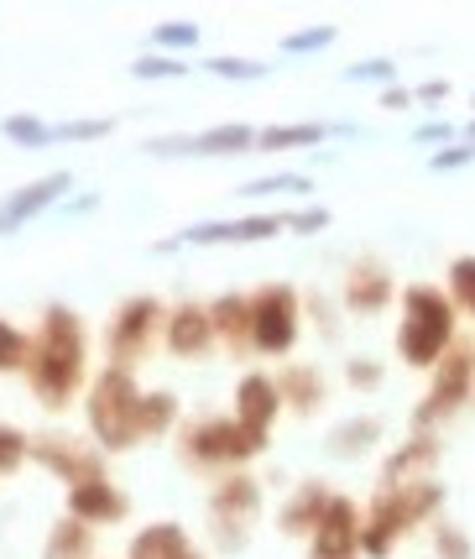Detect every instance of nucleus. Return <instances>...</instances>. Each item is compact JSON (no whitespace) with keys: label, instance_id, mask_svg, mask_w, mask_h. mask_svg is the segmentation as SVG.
<instances>
[{"label":"nucleus","instance_id":"nucleus-1","mask_svg":"<svg viewBox=\"0 0 475 559\" xmlns=\"http://www.w3.org/2000/svg\"><path fill=\"white\" fill-rule=\"evenodd\" d=\"M450 345H454V309H450V298H444V293H434V288H407L397 350H403L413 366H439Z\"/></svg>","mask_w":475,"mask_h":559},{"label":"nucleus","instance_id":"nucleus-2","mask_svg":"<svg viewBox=\"0 0 475 559\" xmlns=\"http://www.w3.org/2000/svg\"><path fill=\"white\" fill-rule=\"evenodd\" d=\"M79 361H84V345H79V330L63 309H52L48 319V335L37 345V366H32V382L48 403H63L79 382Z\"/></svg>","mask_w":475,"mask_h":559},{"label":"nucleus","instance_id":"nucleus-3","mask_svg":"<svg viewBox=\"0 0 475 559\" xmlns=\"http://www.w3.org/2000/svg\"><path fill=\"white\" fill-rule=\"evenodd\" d=\"M434 502H439V487H392L377 497V508H371V523H366V534H360V544H366V555H387L392 549V538L403 534L407 523H418L424 512H434Z\"/></svg>","mask_w":475,"mask_h":559},{"label":"nucleus","instance_id":"nucleus-4","mask_svg":"<svg viewBox=\"0 0 475 559\" xmlns=\"http://www.w3.org/2000/svg\"><path fill=\"white\" fill-rule=\"evenodd\" d=\"M95 429L105 444H126L142 429V397H136L126 371H105V382L95 392Z\"/></svg>","mask_w":475,"mask_h":559},{"label":"nucleus","instance_id":"nucleus-5","mask_svg":"<svg viewBox=\"0 0 475 559\" xmlns=\"http://www.w3.org/2000/svg\"><path fill=\"white\" fill-rule=\"evenodd\" d=\"M471 377H475V350L471 345H450V356L439 361V377H434V392H428L424 408H418V424H434L439 414L460 408L465 392H471Z\"/></svg>","mask_w":475,"mask_h":559},{"label":"nucleus","instance_id":"nucleus-6","mask_svg":"<svg viewBox=\"0 0 475 559\" xmlns=\"http://www.w3.org/2000/svg\"><path fill=\"white\" fill-rule=\"evenodd\" d=\"M251 319H257V345H262V350L293 345V293L287 288H266L262 298H257Z\"/></svg>","mask_w":475,"mask_h":559},{"label":"nucleus","instance_id":"nucleus-7","mask_svg":"<svg viewBox=\"0 0 475 559\" xmlns=\"http://www.w3.org/2000/svg\"><path fill=\"white\" fill-rule=\"evenodd\" d=\"M356 549H360L356 508H351V502H330L324 518H319V544H313V559H351Z\"/></svg>","mask_w":475,"mask_h":559},{"label":"nucleus","instance_id":"nucleus-8","mask_svg":"<svg viewBox=\"0 0 475 559\" xmlns=\"http://www.w3.org/2000/svg\"><path fill=\"white\" fill-rule=\"evenodd\" d=\"M257 439L262 435H251V429H240V424H199L189 435V450L204 455V461H219V455H251Z\"/></svg>","mask_w":475,"mask_h":559},{"label":"nucleus","instance_id":"nucleus-9","mask_svg":"<svg viewBox=\"0 0 475 559\" xmlns=\"http://www.w3.org/2000/svg\"><path fill=\"white\" fill-rule=\"evenodd\" d=\"M272 408H277V397H272V382H262V377L240 382V418H246V429H251V435H262V424L272 418Z\"/></svg>","mask_w":475,"mask_h":559},{"label":"nucleus","instance_id":"nucleus-10","mask_svg":"<svg viewBox=\"0 0 475 559\" xmlns=\"http://www.w3.org/2000/svg\"><path fill=\"white\" fill-rule=\"evenodd\" d=\"M167 341H173V350H183V356L204 350V341H210V314H199V309H183V314L173 319Z\"/></svg>","mask_w":475,"mask_h":559},{"label":"nucleus","instance_id":"nucleus-11","mask_svg":"<svg viewBox=\"0 0 475 559\" xmlns=\"http://www.w3.org/2000/svg\"><path fill=\"white\" fill-rule=\"evenodd\" d=\"M73 512H84V518H120V512H126V502H120L110 487L84 481V487H73Z\"/></svg>","mask_w":475,"mask_h":559},{"label":"nucleus","instance_id":"nucleus-12","mask_svg":"<svg viewBox=\"0 0 475 559\" xmlns=\"http://www.w3.org/2000/svg\"><path fill=\"white\" fill-rule=\"evenodd\" d=\"M152 319H157V304H131V309L120 314V330H116V345H120V350H131V345L142 341Z\"/></svg>","mask_w":475,"mask_h":559},{"label":"nucleus","instance_id":"nucleus-13","mask_svg":"<svg viewBox=\"0 0 475 559\" xmlns=\"http://www.w3.org/2000/svg\"><path fill=\"white\" fill-rule=\"evenodd\" d=\"M351 304H356V309H381V304H387V283H381V272H356V283H351Z\"/></svg>","mask_w":475,"mask_h":559},{"label":"nucleus","instance_id":"nucleus-14","mask_svg":"<svg viewBox=\"0 0 475 559\" xmlns=\"http://www.w3.org/2000/svg\"><path fill=\"white\" fill-rule=\"evenodd\" d=\"M63 189V178H48V183H37V189H26V194H16V204L5 210V219H22L26 210H37V204H48L52 194Z\"/></svg>","mask_w":475,"mask_h":559},{"label":"nucleus","instance_id":"nucleus-15","mask_svg":"<svg viewBox=\"0 0 475 559\" xmlns=\"http://www.w3.org/2000/svg\"><path fill=\"white\" fill-rule=\"evenodd\" d=\"M450 288H454V298L475 314V257H465V262H454L450 267Z\"/></svg>","mask_w":475,"mask_h":559},{"label":"nucleus","instance_id":"nucleus-16","mask_svg":"<svg viewBox=\"0 0 475 559\" xmlns=\"http://www.w3.org/2000/svg\"><path fill=\"white\" fill-rule=\"evenodd\" d=\"M418 465H434V439H418V444H407L403 455L392 461V476H407V471H418Z\"/></svg>","mask_w":475,"mask_h":559},{"label":"nucleus","instance_id":"nucleus-17","mask_svg":"<svg viewBox=\"0 0 475 559\" xmlns=\"http://www.w3.org/2000/svg\"><path fill=\"white\" fill-rule=\"evenodd\" d=\"M214 319H219V324H225L230 335H240V330L251 324V309H246V304H236V298H225V304L214 309Z\"/></svg>","mask_w":475,"mask_h":559},{"label":"nucleus","instance_id":"nucleus-18","mask_svg":"<svg viewBox=\"0 0 475 559\" xmlns=\"http://www.w3.org/2000/svg\"><path fill=\"white\" fill-rule=\"evenodd\" d=\"M173 418V397H146L142 403V429H163Z\"/></svg>","mask_w":475,"mask_h":559},{"label":"nucleus","instance_id":"nucleus-19","mask_svg":"<svg viewBox=\"0 0 475 559\" xmlns=\"http://www.w3.org/2000/svg\"><path fill=\"white\" fill-rule=\"evenodd\" d=\"M22 361V335L11 324H0V366H16Z\"/></svg>","mask_w":475,"mask_h":559},{"label":"nucleus","instance_id":"nucleus-20","mask_svg":"<svg viewBox=\"0 0 475 559\" xmlns=\"http://www.w3.org/2000/svg\"><path fill=\"white\" fill-rule=\"evenodd\" d=\"M22 435H11V429H0V471H11V465L22 461Z\"/></svg>","mask_w":475,"mask_h":559},{"label":"nucleus","instance_id":"nucleus-21","mask_svg":"<svg viewBox=\"0 0 475 559\" xmlns=\"http://www.w3.org/2000/svg\"><path fill=\"white\" fill-rule=\"evenodd\" d=\"M439 555L444 559H471V544L454 534V528H444V534H439Z\"/></svg>","mask_w":475,"mask_h":559},{"label":"nucleus","instance_id":"nucleus-22","mask_svg":"<svg viewBox=\"0 0 475 559\" xmlns=\"http://www.w3.org/2000/svg\"><path fill=\"white\" fill-rule=\"evenodd\" d=\"M313 136H319V126H298V131H266V142L272 146H293V142H313Z\"/></svg>","mask_w":475,"mask_h":559},{"label":"nucleus","instance_id":"nucleus-23","mask_svg":"<svg viewBox=\"0 0 475 559\" xmlns=\"http://www.w3.org/2000/svg\"><path fill=\"white\" fill-rule=\"evenodd\" d=\"M157 43H167V48H183V43H193V26H163V32H157Z\"/></svg>","mask_w":475,"mask_h":559},{"label":"nucleus","instance_id":"nucleus-24","mask_svg":"<svg viewBox=\"0 0 475 559\" xmlns=\"http://www.w3.org/2000/svg\"><path fill=\"white\" fill-rule=\"evenodd\" d=\"M240 142H246V131H214V136H204L199 146H204V152H214V146H240Z\"/></svg>","mask_w":475,"mask_h":559},{"label":"nucleus","instance_id":"nucleus-25","mask_svg":"<svg viewBox=\"0 0 475 559\" xmlns=\"http://www.w3.org/2000/svg\"><path fill=\"white\" fill-rule=\"evenodd\" d=\"M11 136H22V142H37V136H43V126H26V121H11Z\"/></svg>","mask_w":475,"mask_h":559},{"label":"nucleus","instance_id":"nucleus-26","mask_svg":"<svg viewBox=\"0 0 475 559\" xmlns=\"http://www.w3.org/2000/svg\"><path fill=\"white\" fill-rule=\"evenodd\" d=\"M173 559H193V555H189V549H178V555H173Z\"/></svg>","mask_w":475,"mask_h":559}]
</instances>
